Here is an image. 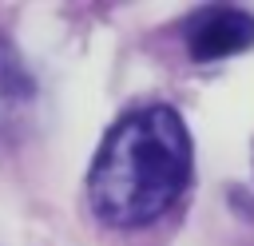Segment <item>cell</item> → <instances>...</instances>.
<instances>
[{
	"label": "cell",
	"mask_w": 254,
	"mask_h": 246,
	"mask_svg": "<svg viewBox=\"0 0 254 246\" xmlns=\"http://www.w3.org/2000/svg\"><path fill=\"white\" fill-rule=\"evenodd\" d=\"M194 147L175 107H139L99 143L87 171V202L99 222L135 230L167 214L190 183Z\"/></svg>",
	"instance_id": "6da1fadb"
},
{
	"label": "cell",
	"mask_w": 254,
	"mask_h": 246,
	"mask_svg": "<svg viewBox=\"0 0 254 246\" xmlns=\"http://www.w3.org/2000/svg\"><path fill=\"white\" fill-rule=\"evenodd\" d=\"M183 36H187L190 60H198V63L226 60V56L254 48V16L242 8H230V4H210L187 20Z\"/></svg>",
	"instance_id": "7a4b0ae2"
},
{
	"label": "cell",
	"mask_w": 254,
	"mask_h": 246,
	"mask_svg": "<svg viewBox=\"0 0 254 246\" xmlns=\"http://www.w3.org/2000/svg\"><path fill=\"white\" fill-rule=\"evenodd\" d=\"M36 87H32V75L24 71V63L16 60V52L8 48V40L0 36V127H12L28 103H32Z\"/></svg>",
	"instance_id": "3957f363"
}]
</instances>
